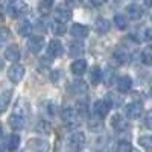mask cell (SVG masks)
Listing matches in <instances>:
<instances>
[{"instance_id":"cell-1","label":"cell","mask_w":152,"mask_h":152,"mask_svg":"<svg viewBox=\"0 0 152 152\" xmlns=\"http://www.w3.org/2000/svg\"><path fill=\"white\" fill-rule=\"evenodd\" d=\"M69 151L70 152H79L82 149V146L85 145V135L82 132H73L70 137H69Z\"/></svg>"},{"instance_id":"cell-2","label":"cell","mask_w":152,"mask_h":152,"mask_svg":"<svg viewBox=\"0 0 152 152\" xmlns=\"http://www.w3.org/2000/svg\"><path fill=\"white\" fill-rule=\"evenodd\" d=\"M28 5L24 2H20V0H15V2H11L8 5V14L12 17V18H17L23 14H26L28 12Z\"/></svg>"},{"instance_id":"cell-3","label":"cell","mask_w":152,"mask_h":152,"mask_svg":"<svg viewBox=\"0 0 152 152\" xmlns=\"http://www.w3.org/2000/svg\"><path fill=\"white\" fill-rule=\"evenodd\" d=\"M24 152H49V143L41 138H31Z\"/></svg>"},{"instance_id":"cell-4","label":"cell","mask_w":152,"mask_h":152,"mask_svg":"<svg viewBox=\"0 0 152 152\" xmlns=\"http://www.w3.org/2000/svg\"><path fill=\"white\" fill-rule=\"evenodd\" d=\"M53 15H55V20L62 23V24H66L70 18H72V11L67 8V5H58L55 8V12H53Z\"/></svg>"},{"instance_id":"cell-5","label":"cell","mask_w":152,"mask_h":152,"mask_svg":"<svg viewBox=\"0 0 152 152\" xmlns=\"http://www.w3.org/2000/svg\"><path fill=\"white\" fill-rule=\"evenodd\" d=\"M8 78L11 82L18 84L23 78H24V67L20 64H12L8 70Z\"/></svg>"},{"instance_id":"cell-6","label":"cell","mask_w":152,"mask_h":152,"mask_svg":"<svg viewBox=\"0 0 152 152\" xmlns=\"http://www.w3.org/2000/svg\"><path fill=\"white\" fill-rule=\"evenodd\" d=\"M125 113L129 119H138L143 113V105L142 102H131L125 107Z\"/></svg>"},{"instance_id":"cell-7","label":"cell","mask_w":152,"mask_h":152,"mask_svg":"<svg viewBox=\"0 0 152 152\" xmlns=\"http://www.w3.org/2000/svg\"><path fill=\"white\" fill-rule=\"evenodd\" d=\"M44 47V38L40 37V35H35V37H31L28 40V49L31 50L32 53H38L41 52V49Z\"/></svg>"},{"instance_id":"cell-8","label":"cell","mask_w":152,"mask_h":152,"mask_svg":"<svg viewBox=\"0 0 152 152\" xmlns=\"http://www.w3.org/2000/svg\"><path fill=\"white\" fill-rule=\"evenodd\" d=\"M62 52H64V47H62L61 41L52 40V41L49 43V46H47V55L50 58H58V56L62 55Z\"/></svg>"},{"instance_id":"cell-9","label":"cell","mask_w":152,"mask_h":152,"mask_svg":"<svg viewBox=\"0 0 152 152\" xmlns=\"http://www.w3.org/2000/svg\"><path fill=\"white\" fill-rule=\"evenodd\" d=\"M76 116H78V113H76V110H73V108H70V107H66V108H62V111H61V117H62V120H64L69 126H73L76 122Z\"/></svg>"},{"instance_id":"cell-10","label":"cell","mask_w":152,"mask_h":152,"mask_svg":"<svg viewBox=\"0 0 152 152\" xmlns=\"http://www.w3.org/2000/svg\"><path fill=\"white\" fill-rule=\"evenodd\" d=\"M88 32H90V29H88L87 26H84V24H81V23H76V24H73L72 29H70L72 37L78 38V40H82V38H85V37L88 35Z\"/></svg>"},{"instance_id":"cell-11","label":"cell","mask_w":152,"mask_h":152,"mask_svg":"<svg viewBox=\"0 0 152 152\" xmlns=\"http://www.w3.org/2000/svg\"><path fill=\"white\" fill-rule=\"evenodd\" d=\"M110 105H108V102L105 99H102V100H97V102L94 104V114L99 117V119H104L107 114H108V111H110Z\"/></svg>"},{"instance_id":"cell-12","label":"cell","mask_w":152,"mask_h":152,"mask_svg":"<svg viewBox=\"0 0 152 152\" xmlns=\"http://www.w3.org/2000/svg\"><path fill=\"white\" fill-rule=\"evenodd\" d=\"M5 58L8 61H12L14 64H17V61L20 59V49L17 44H11L6 50H5Z\"/></svg>"},{"instance_id":"cell-13","label":"cell","mask_w":152,"mask_h":152,"mask_svg":"<svg viewBox=\"0 0 152 152\" xmlns=\"http://www.w3.org/2000/svg\"><path fill=\"white\" fill-rule=\"evenodd\" d=\"M126 12H128V15L132 18V20H138L143 17V8L138 5V3H131L128 5V8H126Z\"/></svg>"},{"instance_id":"cell-14","label":"cell","mask_w":152,"mask_h":152,"mask_svg":"<svg viewBox=\"0 0 152 152\" xmlns=\"http://www.w3.org/2000/svg\"><path fill=\"white\" fill-rule=\"evenodd\" d=\"M70 70L75 76H82L87 70V62L84 59H76L72 62V66H70Z\"/></svg>"},{"instance_id":"cell-15","label":"cell","mask_w":152,"mask_h":152,"mask_svg":"<svg viewBox=\"0 0 152 152\" xmlns=\"http://www.w3.org/2000/svg\"><path fill=\"white\" fill-rule=\"evenodd\" d=\"M132 87V79L129 76H120L117 79V90L120 93H128Z\"/></svg>"},{"instance_id":"cell-16","label":"cell","mask_w":152,"mask_h":152,"mask_svg":"<svg viewBox=\"0 0 152 152\" xmlns=\"http://www.w3.org/2000/svg\"><path fill=\"white\" fill-rule=\"evenodd\" d=\"M9 122V126L12 129H15V131H20L24 128V123H26V119L21 117V116H17V114H12V116L8 119Z\"/></svg>"},{"instance_id":"cell-17","label":"cell","mask_w":152,"mask_h":152,"mask_svg":"<svg viewBox=\"0 0 152 152\" xmlns=\"http://www.w3.org/2000/svg\"><path fill=\"white\" fill-rule=\"evenodd\" d=\"M111 28V23L107 20V18H97L96 23H94V29L97 34H107Z\"/></svg>"},{"instance_id":"cell-18","label":"cell","mask_w":152,"mask_h":152,"mask_svg":"<svg viewBox=\"0 0 152 152\" xmlns=\"http://www.w3.org/2000/svg\"><path fill=\"white\" fill-rule=\"evenodd\" d=\"M11 97H12V91L11 90H6V91L0 93V114H3L5 110L8 108V105L11 102Z\"/></svg>"},{"instance_id":"cell-19","label":"cell","mask_w":152,"mask_h":152,"mask_svg":"<svg viewBox=\"0 0 152 152\" xmlns=\"http://www.w3.org/2000/svg\"><path fill=\"white\" fill-rule=\"evenodd\" d=\"M12 114H17V116H21V117H24L26 119V116L29 114V105L24 102L23 99H20L18 102H17V105H15V110H14V113Z\"/></svg>"},{"instance_id":"cell-20","label":"cell","mask_w":152,"mask_h":152,"mask_svg":"<svg viewBox=\"0 0 152 152\" xmlns=\"http://www.w3.org/2000/svg\"><path fill=\"white\" fill-rule=\"evenodd\" d=\"M111 126L114 129H117V131H122L126 128V122L125 119L120 116V114H114V116L111 117Z\"/></svg>"},{"instance_id":"cell-21","label":"cell","mask_w":152,"mask_h":152,"mask_svg":"<svg viewBox=\"0 0 152 152\" xmlns=\"http://www.w3.org/2000/svg\"><path fill=\"white\" fill-rule=\"evenodd\" d=\"M102 76H104V73H102V70H100V67L94 66L91 69V72H90V81H91V84L93 85L99 84L100 81H102Z\"/></svg>"},{"instance_id":"cell-22","label":"cell","mask_w":152,"mask_h":152,"mask_svg":"<svg viewBox=\"0 0 152 152\" xmlns=\"http://www.w3.org/2000/svg\"><path fill=\"white\" fill-rule=\"evenodd\" d=\"M31 32H32V24H31L28 20H24V21H21V23L18 24V34H20L21 37H29Z\"/></svg>"},{"instance_id":"cell-23","label":"cell","mask_w":152,"mask_h":152,"mask_svg":"<svg viewBox=\"0 0 152 152\" xmlns=\"http://www.w3.org/2000/svg\"><path fill=\"white\" fill-rule=\"evenodd\" d=\"M84 52V44L82 43H72L70 44V50H69V53H70V56L72 58H76V56H79L81 53Z\"/></svg>"},{"instance_id":"cell-24","label":"cell","mask_w":152,"mask_h":152,"mask_svg":"<svg viewBox=\"0 0 152 152\" xmlns=\"http://www.w3.org/2000/svg\"><path fill=\"white\" fill-rule=\"evenodd\" d=\"M114 59L119 61L120 64H123V62H126L129 59V55H128V52H126L125 49H116L114 50Z\"/></svg>"},{"instance_id":"cell-25","label":"cell","mask_w":152,"mask_h":152,"mask_svg":"<svg viewBox=\"0 0 152 152\" xmlns=\"http://www.w3.org/2000/svg\"><path fill=\"white\" fill-rule=\"evenodd\" d=\"M138 145L143 146V149L146 152H152V137H149V135L140 137V138H138Z\"/></svg>"},{"instance_id":"cell-26","label":"cell","mask_w":152,"mask_h":152,"mask_svg":"<svg viewBox=\"0 0 152 152\" xmlns=\"http://www.w3.org/2000/svg\"><path fill=\"white\" fill-rule=\"evenodd\" d=\"M50 29H52V32L55 35H62V34L66 32V24H62V23L53 20L52 23H50Z\"/></svg>"},{"instance_id":"cell-27","label":"cell","mask_w":152,"mask_h":152,"mask_svg":"<svg viewBox=\"0 0 152 152\" xmlns=\"http://www.w3.org/2000/svg\"><path fill=\"white\" fill-rule=\"evenodd\" d=\"M18 145H20V137H18L17 134H12V135L8 137V143H6V146H8L9 151H15V149L18 148Z\"/></svg>"},{"instance_id":"cell-28","label":"cell","mask_w":152,"mask_h":152,"mask_svg":"<svg viewBox=\"0 0 152 152\" xmlns=\"http://www.w3.org/2000/svg\"><path fill=\"white\" fill-rule=\"evenodd\" d=\"M72 90L78 94V93H85L87 91V84L84 81H76L72 84Z\"/></svg>"},{"instance_id":"cell-29","label":"cell","mask_w":152,"mask_h":152,"mask_svg":"<svg viewBox=\"0 0 152 152\" xmlns=\"http://www.w3.org/2000/svg\"><path fill=\"white\" fill-rule=\"evenodd\" d=\"M52 2H50V0H46V2H40V5H38V11L41 12V14H49L50 12V9H52Z\"/></svg>"},{"instance_id":"cell-30","label":"cell","mask_w":152,"mask_h":152,"mask_svg":"<svg viewBox=\"0 0 152 152\" xmlns=\"http://www.w3.org/2000/svg\"><path fill=\"white\" fill-rule=\"evenodd\" d=\"M142 61L146 66H152V49H145L142 52Z\"/></svg>"},{"instance_id":"cell-31","label":"cell","mask_w":152,"mask_h":152,"mask_svg":"<svg viewBox=\"0 0 152 152\" xmlns=\"http://www.w3.org/2000/svg\"><path fill=\"white\" fill-rule=\"evenodd\" d=\"M114 23H116V26L119 29H126V26H128V20L125 18V15H120V14L114 17Z\"/></svg>"},{"instance_id":"cell-32","label":"cell","mask_w":152,"mask_h":152,"mask_svg":"<svg viewBox=\"0 0 152 152\" xmlns=\"http://www.w3.org/2000/svg\"><path fill=\"white\" fill-rule=\"evenodd\" d=\"M9 38H11V32L6 28H0V47H2L5 43H8Z\"/></svg>"},{"instance_id":"cell-33","label":"cell","mask_w":152,"mask_h":152,"mask_svg":"<svg viewBox=\"0 0 152 152\" xmlns=\"http://www.w3.org/2000/svg\"><path fill=\"white\" fill-rule=\"evenodd\" d=\"M116 152H132V146L129 142H119Z\"/></svg>"},{"instance_id":"cell-34","label":"cell","mask_w":152,"mask_h":152,"mask_svg":"<svg viewBox=\"0 0 152 152\" xmlns=\"http://www.w3.org/2000/svg\"><path fill=\"white\" fill-rule=\"evenodd\" d=\"M90 128L91 129H100L102 128V122H99V120H90Z\"/></svg>"},{"instance_id":"cell-35","label":"cell","mask_w":152,"mask_h":152,"mask_svg":"<svg viewBox=\"0 0 152 152\" xmlns=\"http://www.w3.org/2000/svg\"><path fill=\"white\" fill-rule=\"evenodd\" d=\"M145 125L149 126V128H152V111L148 113V116H146V119H145Z\"/></svg>"},{"instance_id":"cell-36","label":"cell","mask_w":152,"mask_h":152,"mask_svg":"<svg viewBox=\"0 0 152 152\" xmlns=\"http://www.w3.org/2000/svg\"><path fill=\"white\" fill-rule=\"evenodd\" d=\"M145 38L146 40H152V28L145 29Z\"/></svg>"},{"instance_id":"cell-37","label":"cell","mask_w":152,"mask_h":152,"mask_svg":"<svg viewBox=\"0 0 152 152\" xmlns=\"http://www.w3.org/2000/svg\"><path fill=\"white\" fill-rule=\"evenodd\" d=\"M43 24H44V23H43V21L40 20V21H37V26H35V28H37L38 31H41V32H44V31H46V28L43 26Z\"/></svg>"},{"instance_id":"cell-38","label":"cell","mask_w":152,"mask_h":152,"mask_svg":"<svg viewBox=\"0 0 152 152\" xmlns=\"http://www.w3.org/2000/svg\"><path fill=\"white\" fill-rule=\"evenodd\" d=\"M53 81H58V78H59V72L58 70H55V72H52V76H50Z\"/></svg>"},{"instance_id":"cell-39","label":"cell","mask_w":152,"mask_h":152,"mask_svg":"<svg viewBox=\"0 0 152 152\" xmlns=\"http://www.w3.org/2000/svg\"><path fill=\"white\" fill-rule=\"evenodd\" d=\"M146 6H149V8H152V2H149V0H148V2H146Z\"/></svg>"},{"instance_id":"cell-40","label":"cell","mask_w":152,"mask_h":152,"mask_svg":"<svg viewBox=\"0 0 152 152\" xmlns=\"http://www.w3.org/2000/svg\"><path fill=\"white\" fill-rule=\"evenodd\" d=\"M2 67H3V61H2V59H0V69H2Z\"/></svg>"},{"instance_id":"cell-41","label":"cell","mask_w":152,"mask_h":152,"mask_svg":"<svg viewBox=\"0 0 152 152\" xmlns=\"http://www.w3.org/2000/svg\"><path fill=\"white\" fill-rule=\"evenodd\" d=\"M0 152H5V151H3V149H2V148H0Z\"/></svg>"},{"instance_id":"cell-42","label":"cell","mask_w":152,"mask_h":152,"mask_svg":"<svg viewBox=\"0 0 152 152\" xmlns=\"http://www.w3.org/2000/svg\"><path fill=\"white\" fill-rule=\"evenodd\" d=\"M151 97H152V88H151Z\"/></svg>"},{"instance_id":"cell-43","label":"cell","mask_w":152,"mask_h":152,"mask_svg":"<svg viewBox=\"0 0 152 152\" xmlns=\"http://www.w3.org/2000/svg\"><path fill=\"white\" fill-rule=\"evenodd\" d=\"M0 135H2V128H0Z\"/></svg>"}]
</instances>
